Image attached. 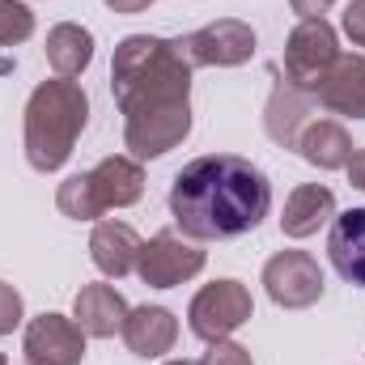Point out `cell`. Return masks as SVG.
I'll use <instances>...</instances> for the list:
<instances>
[{"label":"cell","mask_w":365,"mask_h":365,"mask_svg":"<svg viewBox=\"0 0 365 365\" xmlns=\"http://www.w3.org/2000/svg\"><path fill=\"white\" fill-rule=\"evenodd\" d=\"M110 93L123 115L128 158H166L191 136V64L175 38L128 34L110 60Z\"/></svg>","instance_id":"6da1fadb"},{"label":"cell","mask_w":365,"mask_h":365,"mask_svg":"<svg viewBox=\"0 0 365 365\" xmlns=\"http://www.w3.org/2000/svg\"><path fill=\"white\" fill-rule=\"evenodd\" d=\"M272 208L268 175L238 153H204L170 182V217L191 242H225L251 234Z\"/></svg>","instance_id":"7a4b0ae2"},{"label":"cell","mask_w":365,"mask_h":365,"mask_svg":"<svg viewBox=\"0 0 365 365\" xmlns=\"http://www.w3.org/2000/svg\"><path fill=\"white\" fill-rule=\"evenodd\" d=\"M86 123H90V93L81 90V81L73 77L38 81L26 98V119H21V149L30 170L56 175L73 158Z\"/></svg>","instance_id":"3957f363"},{"label":"cell","mask_w":365,"mask_h":365,"mask_svg":"<svg viewBox=\"0 0 365 365\" xmlns=\"http://www.w3.org/2000/svg\"><path fill=\"white\" fill-rule=\"evenodd\" d=\"M255 314V302H251V289L242 280H212L204 284L191 306H187V327L195 340L204 344H217V340H230L242 323H251Z\"/></svg>","instance_id":"277c9868"},{"label":"cell","mask_w":365,"mask_h":365,"mask_svg":"<svg viewBox=\"0 0 365 365\" xmlns=\"http://www.w3.org/2000/svg\"><path fill=\"white\" fill-rule=\"evenodd\" d=\"M336 56H340L336 26L327 17H306L284 38V81L306 93H314L323 86L327 68L336 64Z\"/></svg>","instance_id":"5b68a950"},{"label":"cell","mask_w":365,"mask_h":365,"mask_svg":"<svg viewBox=\"0 0 365 365\" xmlns=\"http://www.w3.org/2000/svg\"><path fill=\"white\" fill-rule=\"evenodd\" d=\"M255 30L238 17H217L191 34H179L175 47L191 68H238L255 56Z\"/></svg>","instance_id":"8992f818"},{"label":"cell","mask_w":365,"mask_h":365,"mask_svg":"<svg viewBox=\"0 0 365 365\" xmlns=\"http://www.w3.org/2000/svg\"><path fill=\"white\" fill-rule=\"evenodd\" d=\"M204 251L200 242L182 238L179 230H158L149 242H140V255H136V276L149 284V289H175L182 280L204 272Z\"/></svg>","instance_id":"52a82bcc"},{"label":"cell","mask_w":365,"mask_h":365,"mask_svg":"<svg viewBox=\"0 0 365 365\" xmlns=\"http://www.w3.org/2000/svg\"><path fill=\"white\" fill-rule=\"evenodd\" d=\"M264 289L280 310H306L323 297V268L310 251H276L264 264Z\"/></svg>","instance_id":"ba28073f"},{"label":"cell","mask_w":365,"mask_h":365,"mask_svg":"<svg viewBox=\"0 0 365 365\" xmlns=\"http://www.w3.org/2000/svg\"><path fill=\"white\" fill-rule=\"evenodd\" d=\"M86 331L77 327V319L68 314H38L26 323V336H21V353L26 365H81L86 361Z\"/></svg>","instance_id":"9c48e42d"},{"label":"cell","mask_w":365,"mask_h":365,"mask_svg":"<svg viewBox=\"0 0 365 365\" xmlns=\"http://www.w3.org/2000/svg\"><path fill=\"white\" fill-rule=\"evenodd\" d=\"M128 302L115 284L106 280H93V284H81V293L73 297V319L77 327L90 336V340H110L123 331V319H128Z\"/></svg>","instance_id":"30bf717a"},{"label":"cell","mask_w":365,"mask_h":365,"mask_svg":"<svg viewBox=\"0 0 365 365\" xmlns=\"http://www.w3.org/2000/svg\"><path fill=\"white\" fill-rule=\"evenodd\" d=\"M119 336H123V344H128L136 357L158 361V357H166V353L175 349V340H179V319H175V310H166V306H136V310H128Z\"/></svg>","instance_id":"8fae6325"},{"label":"cell","mask_w":365,"mask_h":365,"mask_svg":"<svg viewBox=\"0 0 365 365\" xmlns=\"http://www.w3.org/2000/svg\"><path fill=\"white\" fill-rule=\"evenodd\" d=\"M319 106L331 115H349V119H365V56H336V64L327 68L323 86L314 90Z\"/></svg>","instance_id":"7c38bea8"},{"label":"cell","mask_w":365,"mask_h":365,"mask_svg":"<svg viewBox=\"0 0 365 365\" xmlns=\"http://www.w3.org/2000/svg\"><path fill=\"white\" fill-rule=\"evenodd\" d=\"M314 93L297 90V86H289V81H276L272 98H268V106H264V132H268V140L280 145V149H297V136H302V128L310 123V110H314Z\"/></svg>","instance_id":"4fadbf2b"},{"label":"cell","mask_w":365,"mask_h":365,"mask_svg":"<svg viewBox=\"0 0 365 365\" xmlns=\"http://www.w3.org/2000/svg\"><path fill=\"white\" fill-rule=\"evenodd\" d=\"M136 255H140V238H136V230H132L128 221L102 217V221L93 225L90 259H93V268H98L102 276L119 280V276L136 272Z\"/></svg>","instance_id":"5bb4252c"},{"label":"cell","mask_w":365,"mask_h":365,"mask_svg":"<svg viewBox=\"0 0 365 365\" xmlns=\"http://www.w3.org/2000/svg\"><path fill=\"white\" fill-rule=\"evenodd\" d=\"M327 255H331V268L349 284L365 289V208L336 212L327 234Z\"/></svg>","instance_id":"9a60e30c"},{"label":"cell","mask_w":365,"mask_h":365,"mask_svg":"<svg viewBox=\"0 0 365 365\" xmlns=\"http://www.w3.org/2000/svg\"><path fill=\"white\" fill-rule=\"evenodd\" d=\"M331 217H336V195H331V187H323V182H302V187H293L289 200H284L280 230H284V238H310V234H319V225H327Z\"/></svg>","instance_id":"2e32d148"},{"label":"cell","mask_w":365,"mask_h":365,"mask_svg":"<svg viewBox=\"0 0 365 365\" xmlns=\"http://www.w3.org/2000/svg\"><path fill=\"white\" fill-rule=\"evenodd\" d=\"M90 179H93V191H98L102 208H128V204H136V200L145 195V170H140V162L128 158V153L102 158L90 170Z\"/></svg>","instance_id":"e0dca14e"},{"label":"cell","mask_w":365,"mask_h":365,"mask_svg":"<svg viewBox=\"0 0 365 365\" xmlns=\"http://www.w3.org/2000/svg\"><path fill=\"white\" fill-rule=\"evenodd\" d=\"M297 153H302V162H310L319 170H344L353 158V136L336 119H310L297 136Z\"/></svg>","instance_id":"ac0fdd59"},{"label":"cell","mask_w":365,"mask_h":365,"mask_svg":"<svg viewBox=\"0 0 365 365\" xmlns=\"http://www.w3.org/2000/svg\"><path fill=\"white\" fill-rule=\"evenodd\" d=\"M47 64L56 77H81L93 64V34L77 21H60L47 30Z\"/></svg>","instance_id":"d6986e66"},{"label":"cell","mask_w":365,"mask_h":365,"mask_svg":"<svg viewBox=\"0 0 365 365\" xmlns=\"http://www.w3.org/2000/svg\"><path fill=\"white\" fill-rule=\"evenodd\" d=\"M56 208L64 212V217H73V221H102V200H98V191H93V179L90 170L86 175H68V179L56 187Z\"/></svg>","instance_id":"ffe728a7"},{"label":"cell","mask_w":365,"mask_h":365,"mask_svg":"<svg viewBox=\"0 0 365 365\" xmlns=\"http://www.w3.org/2000/svg\"><path fill=\"white\" fill-rule=\"evenodd\" d=\"M34 34V9L26 0H0V47H17Z\"/></svg>","instance_id":"44dd1931"},{"label":"cell","mask_w":365,"mask_h":365,"mask_svg":"<svg viewBox=\"0 0 365 365\" xmlns=\"http://www.w3.org/2000/svg\"><path fill=\"white\" fill-rule=\"evenodd\" d=\"M21 319H26V302H21V293H17L13 284L0 280V336H13V331L21 327Z\"/></svg>","instance_id":"7402d4cb"},{"label":"cell","mask_w":365,"mask_h":365,"mask_svg":"<svg viewBox=\"0 0 365 365\" xmlns=\"http://www.w3.org/2000/svg\"><path fill=\"white\" fill-rule=\"evenodd\" d=\"M200 361L204 365H255L251 353H247L238 340H217V344H208V353H204Z\"/></svg>","instance_id":"603a6c76"},{"label":"cell","mask_w":365,"mask_h":365,"mask_svg":"<svg viewBox=\"0 0 365 365\" xmlns=\"http://www.w3.org/2000/svg\"><path fill=\"white\" fill-rule=\"evenodd\" d=\"M340 26L353 38V47H365V0H349V9L340 13Z\"/></svg>","instance_id":"cb8c5ba5"},{"label":"cell","mask_w":365,"mask_h":365,"mask_svg":"<svg viewBox=\"0 0 365 365\" xmlns=\"http://www.w3.org/2000/svg\"><path fill=\"white\" fill-rule=\"evenodd\" d=\"M331 4H336V0H289V9H293L302 21H306V17H323Z\"/></svg>","instance_id":"d4e9b609"},{"label":"cell","mask_w":365,"mask_h":365,"mask_svg":"<svg viewBox=\"0 0 365 365\" xmlns=\"http://www.w3.org/2000/svg\"><path fill=\"white\" fill-rule=\"evenodd\" d=\"M344 170H349V182L365 191V149H353V158H349V166H344Z\"/></svg>","instance_id":"484cf974"},{"label":"cell","mask_w":365,"mask_h":365,"mask_svg":"<svg viewBox=\"0 0 365 365\" xmlns=\"http://www.w3.org/2000/svg\"><path fill=\"white\" fill-rule=\"evenodd\" d=\"M102 4H106L110 13H128V17H132V13H145L153 0H102Z\"/></svg>","instance_id":"4316f807"},{"label":"cell","mask_w":365,"mask_h":365,"mask_svg":"<svg viewBox=\"0 0 365 365\" xmlns=\"http://www.w3.org/2000/svg\"><path fill=\"white\" fill-rule=\"evenodd\" d=\"M162 365H204V361H191V357H182V361H162Z\"/></svg>","instance_id":"83f0119b"},{"label":"cell","mask_w":365,"mask_h":365,"mask_svg":"<svg viewBox=\"0 0 365 365\" xmlns=\"http://www.w3.org/2000/svg\"><path fill=\"white\" fill-rule=\"evenodd\" d=\"M0 365H9V357H4V353H0Z\"/></svg>","instance_id":"f1b7e54d"}]
</instances>
